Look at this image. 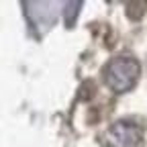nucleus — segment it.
I'll list each match as a JSON object with an SVG mask.
<instances>
[{
	"label": "nucleus",
	"mask_w": 147,
	"mask_h": 147,
	"mask_svg": "<svg viewBox=\"0 0 147 147\" xmlns=\"http://www.w3.org/2000/svg\"><path fill=\"white\" fill-rule=\"evenodd\" d=\"M139 76H141V63L129 55L113 57L102 67L104 84L117 94H125V92L133 90L135 84L139 82Z\"/></svg>",
	"instance_id": "1"
},
{
	"label": "nucleus",
	"mask_w": 147,
	"mask_h": 147,
	"mask_svg": "<svg viewBox=\"0 0 147 147\" xmlns=\"http://www.w3.org/2000/svg\"><path fill=\"white\" fill-rule=\"evenodd\" d=\"M141 129L129 121H117L104 133L106 147H141Z\"/></svg>",
	"instance_id": "2"
},
{
	"label": "nucleus",
	"mask_w": 147,
	"mask_h": 147,
	"mask_svg": "<svg viewBox=\"0 0 147 147\" xmlns=\"http://www.w3.org/2000/svg\"><path fill=\"white\" fill-rule=\"evenodd\" d=\"M145 10H147V0H131V2L125 4V14L131 18V21L143 18Z\"/></svg>",
	"instance_id": "3"
}]
</instances>
